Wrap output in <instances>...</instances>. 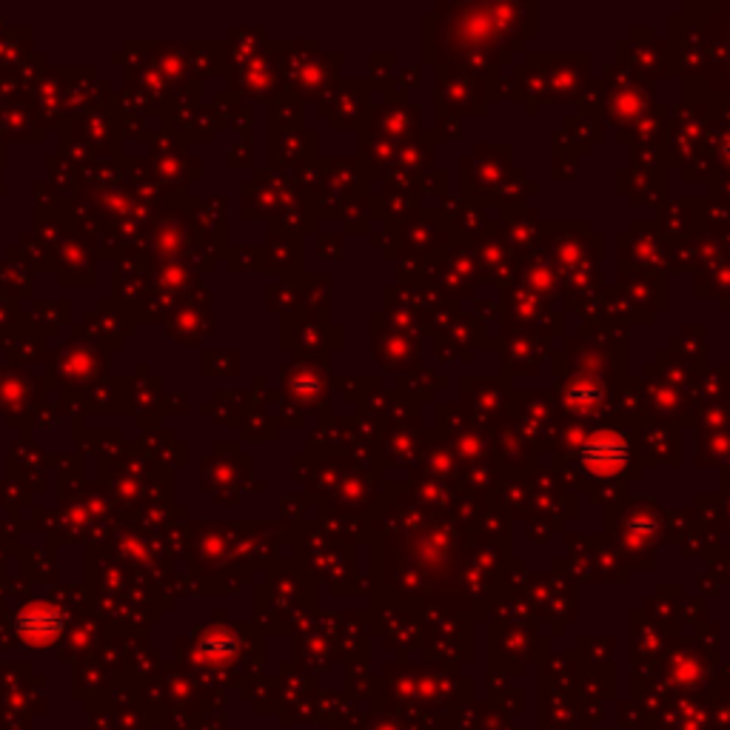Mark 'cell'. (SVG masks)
<instances>
[{"mask_svg":"<svg viewBox=\"0 0 730 730\" xmlns=\"http://www.w3.org/2000/svg\"><path fill=\"white\" fill-rule=\"evenodd\" d=\"M628 442L614 431H599L579 448V465L594 477H616L628 465Z\"/></svg>","mask_w":730,"mask_h":730,"instance_id":"obj_1","label":"cell"}]
</instances>
